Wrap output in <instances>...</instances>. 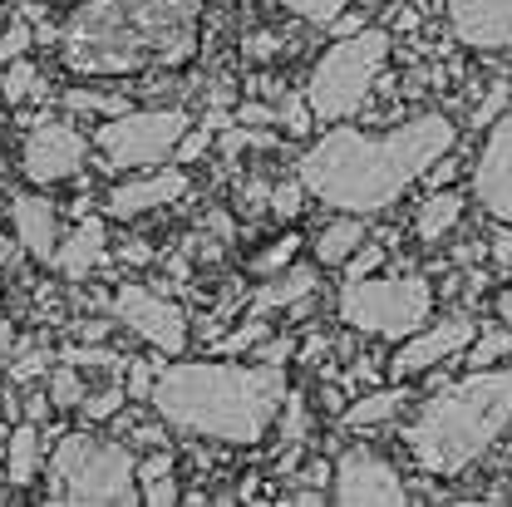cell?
Returning a JSON list of instances; mask_svg holds the SVG:
<instances>
[{"mask_svg":"<svg viewBox=\"0 0 512 507\" xmlns=\"http://www.w3.org/2000/svg\"><path fill=\"white\" fill-rule=\"evenodd\" d=\"M163 473H173V458H168V453H153V458L143 463V483H148V478H163Z\"/></svg>","mask_w":512,"mask_h":507,"instance_id":"obj_43","label":"cell"},{"mask_svg":"<svg viewBox=\"0 0 512 507\" xmlns=\"http://www.w3.org/2000/svg\"><path fill=\"white\" fill-rule=\"evenodd\" d=\"M242 124H276V104H242Z\"/></svg>","mask_w":512,"mask_h":507,"instance_id":"obj_39","label":"cell"},{"mask_svg":"<svg viewBox=\"0 0 512 507\" xmlns=\"http://www.w3.org/2000/svg\"><path fill=\"white\" fill-rule=\"evenodd\" d=\"M0 94H5V104H25L30 94H40V69L25 60H10V69H5V79H0Z\"/></svg>","mask_w":512,"mask_h":507,"instance_id":"obj_24","label":"cell"},{"mask_svg":"<svg viewBox=\"0 0 512 507\" xmlns=\"http://www.w3.org/2000/svg\"><path fill=\"white\" fill-rule=\"evenodd\" d=\"M30 40H35V30H30L25 20H15V25H10V30L0 35V60H5V64L20 60V55L30 50Z\"/></svg>","mask_w":512,"mask_h":507,"instance_id":"obj_31","label":"cell"},{"mask_svg":"<svg viewBox=\"0 0 512 507\" xmlns=\"http://www.w3.org/2000/svg\"><path fill=\"white\" fill-rule=\"evenodd\" d=\"M64 109H74V114H109V119L128 114L119 94H89V89H64Z\"/></svg>","mask_w":512,"mask_h":507,"instance_id":"obj_25","label":"cell"},{"mask_svg":"<svg viewBox=\"0 0 512 507\" xmlns=\"http://www.w3.org/2000/svg\"><path fill=\"white\" fill-rule=\"evenodd\" d=\"M148 389H153V370H148V365H133V380H128V394H138V399H143Z\"/></svg>","mask_w":512,"mask_h":507,"instance_id":"obj_44","label":"cell"},{"mask_svg":"<svg viewBox=\"0 0 512 507\" xmlns=\"http://www.w3.org/2000/svg\"><path fill=\"white\" fill-rule=\"evenodd\" d=\"M276 124H286L291 133H306V124H311V109H301V99H296V94H286V99L276 104Z\"/></svg>","mask_w":512,"mask_h":507,"instance_id":"obj_33","label":"cell"},{"mask_svg":"<svg viewBox=\"0 0 512 507\" xmlns=\"http://www.w3.org/2000/svg\"><path fill=\"white\" fill-rule=\"evenodd\" d=\"M0 119H5V114H0Z\"/></svg>","mask_w":512,"mask_h":507,"instance_id":"obj_48","label":"cell"},{"mask_svg":"<svg viewBox=\"0 0 512 507\" xmlns=\"http://www.w3.org/2000/svg\"><path fill=\"white\" fill-rule=\"evenodd\" d=\"M188 133V114L183 109H148V114H119L114 124L99 128V148L114 168H153L168 163L178 153Z\"/></svg>","mask_w":512,"mask_h":507,"instance_id":"obj_8","label":"cell"},{"mask_svg":"<svg viewBox=\"0 0 512 507\" xmlns=\"http://www.w3.org/2000/svg\"><path fill=\"white\" fill-rule=\"evenodd\" d=\"M281 409H286V419H281V439H301V434H306V404H301V394H286Z\"/></svg>","mask_w":512,"mask_h":507,"instance_id":"obj_32","label":"cell"},{"mask_svg":"<svg viewBox=\"0 0 512 507\" xmlns=\"http://www.w3.org/2000/svg\"><path fill=\"white\" fill-rule=\"evenodd\" d=\"M79 399H84V380H79V365H64V370H55V375H50V404L69 409V404H79Z\"/></svg>","mask_w":512,"mask_h":507,"instance_id":"obj_27","label":"cell"},{"mask_svg":"<svg viewBox=\"0 0 512 507\" xmlns=\"http://www.w3.org/2000/svg\"><path fill=\"white\" fill-rule=\"evenodd\" d=\"M45 365H50V350H30V355L15 360V380H40Z\"/></svg>","mask_w":512,"mask_h":507,"instance_id":"obj_36","label":"cell"},{"mask_svg":"<svg viewBox=\"0 0 512 507\" xmlns=\"http://www.w3.org/2000/svg\"><path fill=\"white\" fill-rule=\"evenodd\" d=\"M360 242H365V222H330L325 232L316 237V261L320 266H340V261H350V256L360 252Z\"/></svg>","mask_w":512,"mask_h":507,"instance_id":"obj_20","label":"cell"},{"mask_svg":"<svg viewBox=\"0 0 512 507\" xmlns=\"http://www.w3.org/2000/svg\"><path fill=\"white\" fill-rule=\"evenodd\" d=\"M64 365H84V370H114L119 360H114L109 350H94V345H89V350H79V345H74V350H64Z\"/></svg>","mask_w":512,"mask_h":507,"instance_id":"obj_34","label":"cell"},{"mask_svg":"<svg viewBox=\"0 0 512 507\" xmlns=\"http://www.w3.org/2000/svg\"><path fill=\"white\" fill-rule=\"evenodd\" d=\"M301 197H306L301 178H296V183H276V188L266 192V202H271V212H276L281 222H291V217L301 212Z\"/></svg>","mask_w":512,"mask_h":507,"instance_id":"obj_28","label":"cell"},{"mask_svg":"<svg viewBox=\"0 0 512 507\" xmlns=\"http://www.w3.org/2000/svg\"><path fill=\"white\" fill-rule=\"evenodd\" d=\"M384 256H380V247H370V252H360L355 261H350V276H370L375 266H380Z\"/></svg>","mask_w":512,"mask_h":507,"instance_id":"obj_42","label":"cell"},{"mask_svg":"<svg viewBox=\"0 0 512 507\" xmlns=\"http://www.w3.org/2000/svg\"><path fill=\"white\" fill-rule=\"evenodd\" d=\"M296 247H301L296 237H281L276 247H266V252L256 256V261H252V271H256V276H276V271H286V261L296 256Z\"/></svg>","mask_w":512,"mask_h":507,"instance_id":"obj_29","label":"cell"},{"mask_svg":"<svg viewBox=\"0 0 512 507\" xmlns=\"http://www.w3.org/2000/svg\"><path fill=\"white\" fill-rule=\"evenodd\" d=\"M256 143L266 148L271 138H266V133H247V128H237V133H227V143H222V153L232 158V153H242V148H256Z\"/></svg>","mask_w":512,"mask_h":507,"instance_id":"obj_38","label":"cell"},{"mask_svg":"<svg viewBox=\"0 0 512 507\" xmlns=\"http://www.w3.org/2000/svg\"><path fill=\"white\" fill-rule=\"evenodd\" d=\"M143 503H153V507L178 503V483H173V473H163V478H148V483H143Z\"/></svg>","mask_w":512,"mask_h":507,"instance_id":"obj_35","label":"cell"},{"mask_svg":"<svg viewBox=\"0 0 512 507\" xmlns=\"http://www.w3.org/2000/svg\"><path fill=\"white\" fill-rule=\"evenodd\" d=\"M55 202L50 197H15L10 202V222H15V237H20V247L30 256H40V261H50L55 256Z\"/></svg>","mask_w":512,"mask_h":507,"instance_id":"obj_17","label":"cell"},{"mask_svg":"<svg viewBox=\"0 0 512 507\" xmlns=\"http://www.w3.org/2000/svg\"><path fill=\"white\" fill-rule=\"evenodd\" d=\"M188 192V178L183 173H153V178H138V183H119L109 192V212L119 222H133L138 212L148 207H163V202H178Z\"/></svg>","mask_w":512,"mask_h":507,"instance_id":"obj_16","label":"cell"},{"mask_svg":"<svg viewBox=\"0 0 512 507\" xmlns=\"http://www.w3.org/2000/svg\"><path fill=\"white\" fill-rule=\"evenodd\" d=\"M508 350H512V325H488V330H478V335L468 340V360H473V370L498 365Z\"/></svg>","mask_w":512,"mask_h":507,"instance_id":"obj_23","label":"cell"},{"mask_svg":"<svg viewBox=\"0 0 512 507\" xmlns=\"http://www.w3.org/2000/svg\"><path fill=\"white\" fill-rule=\"evenodd\" d=\"M84 153H89V143L79 138V128L60 124V119H45V124L30 128L20 163H25L30 183H64V178H74L84 168Z\"/></svg>","mask_w":512,"mask_h":507,"instance_id":"obj_11","label":"cell"},{"mask_svg":"<svg viewBox=\"0 0 512 507\" xmlns=\"http://www.w3.org/2000/svg\"><path fill=\"white\" fill-rule=\"evenodd\" d=\"M473 188H478V202L498 222H512V114L498 119V128L488 133L483 158L473 168Z\"/></svg>","mask_w":512,"mask_h":507,"instance_id":"obj_13","label":"cell"},{"mask_svg":"<svg viewBox=\"0 0 512 507\" xmlns=\"http://www.w3.org/2000/svg\"><path fill=\"white\" fill-rule=\"evenodd\" d=\"M404 404H409V394H404V389H384V394H370V399L350 404L345 424H350V429H375V424H389Z\"/></svg>","mask_w":512,"mask_h":507,"instance_id":"obj_22","label":"cell"},{"mask_svg":"<svg viewBox=\"0 0 512 507\" xmlns=\"http://www.w3.org/2000/svg\"><path fill=\"white\" fill-rule=\"evenodd\" d=\"M10 345H15V330H10V325L0 320V365L10 360Z\"/></svg>","mask_w":512,"mask_h":507,"instance_id":"obj_45","label":"cell"},{"mask_svg":"<svg viewBox=\"0 0 512 507\" xmlns=\"http://www.w3.org/2000/svg\"><path fill=\"white\" fill-rule=\"evenodd\" d=\"M256 340H266V330L247 325V330H237L232 340H222V350H232V355H237V350H247V345H256Z\"/></svg>","mask_w":512,"mask_h":507,"instance_id":"obj_40","label":"cell"},{"mask_svg":"<svg viewBox=\"0 0 512 507\" xmlns=\"http://www.w3.org/2000/svg\"><path fill=\"white\" fill-rule=\"evenodd\" d=\"M124 399H128V389H114V384H109V389H99V394H84L79 409H84V419L99 424V419H114V414L124 409Z\"/></svg>","mask_w":512,"mask_h":507,"instance_id":"obj_26","label":"cell"},{"mask_svg":"<svg viewBox=\"0 0 512 507\" xmlns=\"http://www.w3.org/2000/svg\"><path fill=\"white\" fill-rule=\"evenodd\" d=\"M434 311V286L424 276H355L340 296V320L365 330L404 340L414 335Z\"/></svg>","mask_w":512,"mask_h":507,"instance_id":"obj_7","label":"cell"},{"mask_svg":"<svg viewBox=\"0 0 512 507\" xmlns=\"http://www.w3.org/2000/svg\"><path fill=\"white\" fill-rule=\"evenodd\" d=\"M503 104H508V84H493V89H488V104H483V109H478V119H483V124H488V119H493V114H498V109H503Z\"/></svg>","mask_w":512,"mask_h":507,"instance_id":"obj_41","label":"cell"},{"mask_svg":"<svg viewBox=\"0 0 512 507\" xmlns=\"http://www.w3.org/2000/svg\"><path fill=\"white\" fill-rule=\"evenodd\" d=\"M498 316H503V325H512V291L498 296Z\"/></svg>","mask_w":512,"mask_h":507,"instance_id":"obj_47","label":"cell"},{"mask_svg":"<svg viewBox=\"0 0 512 507\" xmlns=\"http://www.w3.org/2000/svg\"><path fill=\"white\" fill-rule=\"evenodd\" d=\"M55 503H143L133 483V453L124 444L94 439V434H69L55 448Z\"/></svg>","mask_w":512,"mask_h":507,"instance_id":"obj_6","label":"cell"},{"mask_svg":"<svg viewBox=\"0 0 512 507\" xmlns=\"http://www.w3.org/2000/svg\"><path fill=\"white\" fill-rule=\"evenodd\" d=\"M453 35L473 50H512V0H444Z\"/></svg>","mask_w":512,"mask_h":507,"instance_id":"obj_14","label":"cell"},{"mask_svg":"<svg viewBox=\"0 0 512 507\" xmlns=\"http://www.w3.org/2000/svg\"><path fill=\"white\" fill-rule=\"evenodd\" d=\"M281 360H286V340H271L266 345V365H281Z\"/></svg>","mask_w":512,"mask_h":507,"instance_id":"obj_46","label":"cell"},{"mask_svg":"<svg viewBox=\"0 0 512 507\" xmlns=\"http://www.w3.org/2000/svg\"><path fill=\"white\" fill-rule=\"evenodd\" d=\"M478 335V325L473 316H448L439 325H429V330H414V340L404 335V345H399V355H394V375L404 380V375H419V370H429V365H439L448 355H458V350H468V340Z\"/></svg>","mask_w":512,"mask_h":507,"instance_id":"obj_12","label":"cell"},{"mask_svg":"<svg viewBox=\"0 0 512 507\" xmlns=\"http://www.w3.org/2000/svg\"><path fill=\"white\" fill-rule=\"evenodd\" d=\"M104 256H109L104 217H89V222H79V227L64 237V247H55L50 266L60 271L64 281H84L89 271H99V266H104Z\"/></svg>","mask_w":512,"mask_h":507,"instance_id":"obj_15","label":"cell"},{"mask_svg":"<svg viewBox=\"0 0 512 507\" xmlns=\"http://www.w3.org/2000/svg\"><path fill=\"white\" fill-rule=\"evenodd\" d=\"M281 5L296 10V15H306V20H316V25H330V20H340V10L350 0H281Z\"/></svg>","mask_w":512,"mask_h":507,"instance_id":"obj_30","label":"cell"},{"mask_svg":"<svg viewBox=\"0 0 512 507\" xmlns=\"http://www.w3.org/2000/svg\"><path fill=\"white\" fill-rule=\"evenodd\" d=\"M512 424V365L508 370H473L468 380L439 389L419 419L409 424V448L414 463L434 478H458L468 473L488 448L498 444V434Z\"/></svg>","mask_w":512,"mask_h":507,"instance_id":"obj_4","label":"cell"},{"mask_svg":"<svg viewBox=\"0 0 512 507\" xmlns=\"http://www.w3.org/2000/svg\"><path fill=\"white\" fill-rule=\"evenodd\" d=\"M148 394L158 414L183 434L217 444H261L291 389L281 365H173L153 375Z\"/></svg>","mask_w":512,"mask_h":507,"instance_id":"obj_3","label":"cell"},{"mask_svg":"<svg viewBox=\"0 0 512 507\" xmlns=\"http://www.w3.org/2000/svg\"><path fill=\"white\" fill-rule=\"evenodd\" d=\"M330 498L345 507H399L409 503L399 473L375 458L370 448H350L340 453V468H335V483H330Z\"/></svg>","mask_w":512,"mask_h":507,"instance_id":"obj_9","label":"cell"},{"mask_svg":"<svg viewBox=\"0 0 512 507\" xmlns=\"http://www.w3.org/2000/svg\"><path fill=\"white\" fill-rule=\"evenodd\" d=\"M109 311L124 320L133 335H143L148 345H158L163 355H183V345H188V320H183V311H178L173 301H163V296H153V291H143V286H124V291H114Z\"/></svg>","mask_w":512,"mask_h":507,"instance_id":"obj_10","label":"cell"},{"mask_svg":"<svg viewBox=\"0 0 512 507\" xmlns=\"http://www.w3.org/2000/svg\"><path fill=\"white\" fill-rule=\"evenodd\" d=\"M40 473V429L35 424H20L10 439H5V478L15 488H30Z\"/></svg>","mask_w":512,"mask_h":507,"instance_id":"obj_18","label":"cell"},{"mask_svg":"<svg viewBox=\"0 0 512 507\" xmlns=\"http://www.w3.org/2000/svg\"><path fill=\"white\" fill-rule=\"evenodd\" d=\"M458 217H463V197L458 192H434L419 212V242H439L444 232L458 227Z\"/></svg>","mask_w":512,"mask_h":507,"instance_id":"obj_21","label":"cell"},{"mask_svg":"<svg viewBox=\"0 0 512 507\" xmlns=\"http://www.w3.org/2000/svg\"><path fill=\"white\" fill-rule=\"evenodd\" d=\"M389 60V35L384 30H350L340 45H330L320 55L306 104L320 124H345L350 114H360V104L370 99V84Z\"/></svg>","mask_w":512,"mask_h":507,"instance_id":"obj_5","label":"cell"},{"mask_svg":"<svg viewBox=\"0 0 512 507\" xmlns=\"http://www.w3.org/2000/svg\"><path fill=\"white\" fill-rule=\"evenodd\" d=\"M316 291V271L311 266H291V271H276L271 286H261L256 296V311H281V306H296Z\"/></svg>","mask_w":512,"mask_h":507,"instance_id":"obj_19","label":"cell"},{"mask_svg":"<svg viewBox=\"0 0 512 507\" xmlns=\"http://www.w3.org/2000/svg\"><path fill=\"white\" fill-rule=\"evenodd\" d=\"M207 143H212V124H207V128H197V133H183V143H178L183 163H192L197 153H207Z\"/></svg>","mask_w":512,"mask_h":507,"instance_id":"obj_37","label":"cell"},{"mask_svg":"<svg viewBox=\"0 0 512 507\" xmlns=\"http://www.w3.org/2000/svg\"><path fill=\"white\" fill-rule=\"evenodd\" d=\"M453 148V124L444 114H419L389 133H360L335 124L301 158V188L340 212H384L409 183H419Z\"/></svg>","mask_w":512,"mask_h":507,"instance_id":"obj_1","label":"cell"},{"mask_svg":"<svg viewBox=\"0 0 512 507\" xmlns=\"http://www.w3.org/2000/svg\"><path fill=\"white\" fill-rule=\"evenodd\" d=\"M202 0H89L64 25L60 50L74 74L178 69L197 50Z\"/></svg>","mask_w":512,"mask_h":507,"instance_id":"obj_2","label":"cell"}]
</instances>
